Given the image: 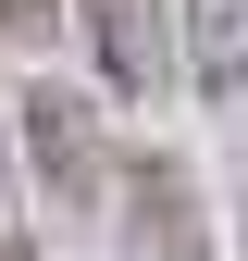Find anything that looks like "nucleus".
Masks as SVG:
<instances>
[{"mask_svg": "<svg viewBox=\"0 0 248 261\" xmlns=\"http://www.w3.org/2000/svg\"><path fill=\"white\" fill-rule=\"evenodd\" d=\"M112 212H124V261H211L199 174H186L174 149H124V174H112Z\"/></svg>", "mask_w": 248, "mask_h": 261, "instance_id": "nucleus-2", "label": "nucleus"}, {"mask_svg": "<svg viewBox=\"0 0 248 261\" xmlns=\"http://www.w3.org/2000/svg\"><path fill=\"white\" fill-rule=\"evenodd\" d=\"M174 38H186V87L199 100H248V0H186Z\"/></svg>", "mask_w": 248, "mask_h": 261, "instance_id": "nucleus-4", "label": "nucleus"}, {"mask_svg": "<svg viewBox=\"0 0 248 261\" xmlns=\"http://www.w3.org/2000/svg\"><path fill=\"white\" fill-rule=\"evenodd\" d=\"M0 261H38V237H0Z\"/></svg>", "mask_w": 248, "mask_h": 261, "instance_id": "nucleus-6", "label": "nucleus"}, {"mask_svg": "<svg viewBox=\"0 0 248 261\" xmlns=\"http://www.w3.org/2000/svg\"><path fill=\"white\" fill-rule=\"evenodd\" d=\"M13 137H25V174L50 187L62 212H112V137H100V112L75 100V87H25L13 100Z\"/></svg>", "mask_w": 248, "mask_h": 261, "instance_id": "nucleus-1", "label": "nucleus"}, {"mask_svg": "<svg viewBox=\"0 0 248 261\" xmlns=\"http://www.w3.org/2000/svg\"><path fill=\"white\" fill-rule=\"evenodd\" d=\"M75 13H87V50H100V75L124 100H162L174 87V13L162 0H75Z\"/></svg>", "mask_w": 248, "mask_h": 261, "instance_id": "nucleus-3", "label": "nucleus"}, {"mask_svg": "<svg viewBox=\"0 0 248 261\" xmlns=\"http://www.w3.org/2000/svg\"><path fill=\"white\" fill-rule=\"evenodd\" d=\"M0 38H13V50H50L62 38V0H0Z\"/></svg>", "mask_w": 248, "mask_h": 261, "instance_id": "nucleus-5", "label": "nucleus"}]
</instances>
